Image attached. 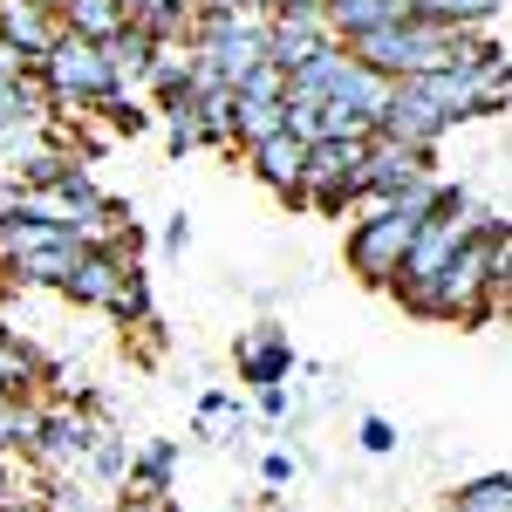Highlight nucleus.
<instances>
[{
    "label": "nucleus",
    "instance_id": "1",
    "mask_svg": "<svg viewBox=\"0 0 512 512\" xmlns=\"http://www.w3.org/2000/svg\"><path fill=\"white\" fill-rule=\"evenodd\" d=\"M472 226H478L472 198L444 185V205H437L431 219L417 226V239H410V253H403V274H396V287H390V294L403 301V308H410V315H417V308H424V301L437 294V280H444V267L458 260V246L472 239Z\"/></svg>",
    "mask_w": 512,
    "mask_h": 512
},
{
    "label": "nucleus",
    "instance_id": "2",
    "mask_svg": "<svg viewBox=\"0 0 512 512\" xmlns=\"http://www.w3.org/2000/svg\"><path fill=\"white\" fill-rule=\"evenodd\" d=\"M41 76H48V96H55V110H62V117L103 110L110 96L130 89V82L117 76V62H110V48H103V41L69 35V28H62V41L41 55Z\"/></svg>",
    "mask_w": 512,
    "mask_h": 512
},
{
    "label": "nucleus",
    "instance_id": "3",
    "mask_svg": "<svg viewBox=\"0 0 512 512\" xmlns=\"http://www.w3.org/2000/svg\"><path fill=\"white\" fill-rule=\"evenodd\" d=\"M417 226H424V219H410L403 205H369V212L349 226V274H362L369 287H396Z\"/></svg>",
    "mask_w": 512,
    "mask_h": 512
},
{
    "label": "nucleus",
    "instance_id": "4",
    "mask_svg": "<svg viewBox=\"0 0 512 512\" xmlns=\"http://www.w3.org/2000/svg\"><path fill=\"white\" fill-rule=\"evenodd\" d=\"M362 164H369V137H315L301 164V205L349 212V198H362Z\"/></svg>",
    "mask_w": 512,
    "mask_h": 512
},
{
    "label": "nucleus",
    "instance_id": "5",
    "mask_svg": "<svg viewBox=\"0 0 512 512\" xmlns=\"http://www.w3.org/2000/svg\"><path fill=\"white\" fill-rule=\"evenodd\" d=\"M321 48H335V28H328V0H287L267 14V62L301 76Z\"/></svg>",
    "mask_w": 512,
    "mask_h": 512
},
{
    "label": "nucleus",
    "instance_id": "6",
    "mask_svg": "<svg viewBox=\"0 0 512 512\" xmlns=\"http://www.w3.org/2000/svg\"><path fill=\"white\" fill-rule=\"evenodd\" d=\"M96 424L103 417H89V410H48V424H41V437H35V451H28V465H35L41 478H69L76 465H89V444H96Z\"/></svg>",
    "mask_w": 512,
    "mask_h": 512
},
{
    "label": "nucleus",
    "instance_id": "7",
    "mask_svg": "<svg viewBox=\"0 0 512 512\" xmlns=\"http://www.w3.org/2000/svg\"><path fill=\"white\" fill-rule=\"evenodd\" d=\"M431 171V151H417V144H403L390 130H376L369 137V164H362V205H390L410 178H424Z\"/></svg>",
    "mask_w": 512,
    "mask_h": 512
},
{
    "label": "nucleus",
    "instance_id": "8",
    "mask_svg": "<svg viewBox=\"0 0 512 512\" xmlns=\"http://www.w3.org/2000/svg\"><path fill=\"white\" fill-rule=\"evenodd\" d=\"M137 274L130 267V253L123 246H82V260H76V274H69V301H82V308H110L117 301V287Z\"/></svg>",
    "mask_w": 512,
    "mask_h": 512
},
{
    "label": "nucleus",
    "instance_id": "9",
    "mask_svg": "<svg viewBox=\"0 0 512 512\" xmlns=\"http://www.w3.org/2000/svg\"><path fill=\"white\" fill-rule=\"evenodd\" d=\"M246 158H253V171H260V185H274L287 205H301V164H308V144H301L294 130H280V137H267V144H253Z\"/></svg>",
    "mask_w": 512,
    "mask_h": 512
},
{
    "label": "nucleus",
    "instance_id": "10",
    "mask_svg": "<svg viewBox=\"0 0 512 512\" xmlns=\"http://www.w3.org/2000/svg\"><path fill=\"white\" fill-rule=\"evenodd\" d=\"M287 369H294V342L280 335L274 321H267V328H253V335L239 342V383L267 390V383H287Z\"/></svg>",
    "mask_w": 512,
    "mask_h": 512
},
{
    "label": "nucleus",
    "instance_id": "11",
    "mask_svg": "<svg viewBox=\"0 0 512 512\" xmlns=\"http://www.w3.org/2000/svg\"><path fill=\"white\" fill-rule=\"evenodd\" d=\"M192 69H198V48L192 35H158V48H151V69H144V89L151 96H178V89H192Z\"/></svg>",
    "mask_w": 512,
    "mask_h": 512
},
{
    "label": "nucleus",
    "instance_id": "12",
    "mask_svg": "<svg viewBox=\"0 0 512 512\" xmlns=\"http://www.w3.org/2000/svg\"><path fill=\"white\" fill-rule=\"evenodd\" d=\"M390 21H410V0H328V28L335 41H355V35H376Z\"/></svg>",
    "mask_w": 512,
    "mask_h": 512
},
{
    "label": "nucleus",
    "instance_id": "13",
    "mask_svg": "<svg viewBox=\"0 0 512 512\" xmlns=\"http://www.w3.org/2000/svg\"><path fill=\"white\" fill-rule=\"evenodd\" d=\"M287 130V96H239L233 103V151H253Z\"/></svg>",
    "mask_w": 512,
    "mask_h": 512
},
{
    "label": "nucleus",
    "instance_id": "14",
    "mask_svg": "<svg viewBox=\"0 0 512 512\" xmlns=\"http://www.w3.org/2000/svg\"><path fill=\"white\" fill-rule=\"evenodd\" d=\"M171 478H178V444H171V437H151V444H137V465H130V485H123V492L171 499Z\"/></svg>",
    "mask_w": 512,
    "mask_h": 512
},
{
    "label": "nucleus",
    "instance_id": "15",
    "mask_svg": "<svg viewBox=\"0 0 512 512\" xmlns=\"http://www.w3.org/2000/svg\"><path fill=\"white\" fill-rule=\"evenodd\" d=\"M35 383H48V362L21 342V328H0V390L7 396H35Z\"/></svg>",
    "mask_w": 512,
    "mask_h": 512
},
{
    "label": "nucleus",
    "instance_id": "16",
    "mask_svg": "<svg viewBox=\"0 0 512 512\" xmlns=\"http://www.w3.org/2000/svg\"><path fill=\"white\" fill-rule=\"evenodd\" d=\"M62 28L82 35V41H117L130 28V7L123 0H69L62 7Z\"/></svg>",
    "mask_w": 512,
    "mask_h": 512
},
{
    "label": "nucleus",
    "instance_id": "17",
    "mask_svg": "<svg viewBox=\"0 0 512 512\" xmlns=\"http://www.w3.org/2000/svg\"><path fill=\"white\" fill-rule=\"evenodd\" d=\"M164 144L185 158V151H198V144H212V130H205V110H198V89H178V96H164Z\"/></svg>",
    "mask_w": 512,
    "mask_h": 512
},
{
    "label": "nucleus",
    "instance_id": "18",
    "mask_svg": "<svg viewBox=\"0 0 512 512\" xmlns=\"http://www.w3.org/2000/svg\"><path fill=\"white\" fill-rule=\"evenodd\" d=\"M130 465H137L130 437H117L110 424H96V444H89V472L103 478V485H130Z\"/></svg>",
    "mask_w": 512,
    "mask_h": 512
},
{
    "label": "nucleus",
    "instance_id": "19",
    "mask_svg": "<svg viewBox=\"0 0 512 512\" xmlns=\"http://www.w3.org/2000/svg\"><path fill=\"white\" fill-rule=\"evenodd\" d=\"M110 48V62H117V76L123 82H144V69H151V48H158V35L144 28V21H130L117 41H103Z\"/></svg>",
    "mask_w": 512,
    "mask_h": 512
},
{
    "label": "nucleus",
    "instance_id": "20",
    "mask_svg": "<svg viewBox=\"0 0 512 512\" xmlns=\"http://www.w3.org/2000/svg\"><path fill=\"white\" fill-rule=\"evenodd\" d=\"M499 7H506V0H410V14H424V21H451V28H485Z\"/></svg>",
    "mask_w": 512,
    "mask_h": 512
},
{
    "label": "nucleus",
    "instance_id": "21",
    "mask_svg": "<svg viewBox=\"0 0 512 512\" xmlns=\"http://www.w3.org/2000/svg\"><path fill=\"white\" fill-rule=\"evenodd\" d=\"M451 512H512V472H492V478H472L451 492Z\"/></svg>",
    "mask_w": 512,
    "mask_h": 512
},
{
    "label": "nucleus",
    "instance_id": "22",
    "mask_svg": "<svg viewBox=\"0 0 512 512\" xmlns=\"http://www.w3.org/2000/svg\"><path fill=\"white\" fill-rule=\"evenodd\" d=\"M103 315L123 321V328H151V280H144V274H130V280L117 287V301H110Z\"/></svg>",
    "mask_w": 512,
    "mask_h": 512
},
{
    "label": "nucleus",
    "instance_id": "23",
    "mask_svg": "<svg viewBox=\"0 0 512 512\" xmlns=\"http://www.w3.org/2000/svg\"><path fill=\"white\" fill-rule=\"evenodd\" d=\"M239 96H287V69H274V62H260L253 76L239 82Z\"/></svg>",
    "mask_w": 512,
    "mask_h": 512
},
{
    "label": "nucleus",
    "instance_id": "24",
    "mask_svg": "<svg viewBox=\"0 0 512 512\" xmlns=\"http://www.w3.org/2000/svg\"><path fill=\"white\" fill-rule=\"evenodd\" d=\"M355 444L383 458V451H396V424H390V417H362V431H355Z\"/></svg>",
    "mask_w": 512,
    "mask_h": 512
},
{
    "label": "nucleus",
    "instance_id": "25",
    "mask_svg": "<svg viewBox=\"0 0 512 512\" xmlns=\"http://www.w3.org/2000/svg\"><path fill=\"white\" fill-rule=\"evenodd\" d=\"M28 69H35V62H28V55H21L14 41L0 35V82H21V76H28Z\"/></svg>",
    "mask_w": 512,
    "mask_h": 512
},
{
    "label": "nucleus",
    "instance_id": "26",
    "mask_svg": "<svg viewBox=\"0 0 512 512\" xmlns=\"http://www.w3.org/2000/svg\"><path fill=\"white\" fill-rule=\"evenodd\" d=\"M164 246H171V253H185V246H192V219H185V212L164 226Z\"/></svg>",
    "mask_w": 512,
    "mask_h": 512
},
{
    "label": "nucleus",
    "instance_id": "27",
    "mask_svg": "<svg viewBox=\"0 0 512 512\" xmlns=\"http://www.w3.org/2000/svg\"><path fill=\"white\" fill-rule=\"evenodd\" d=\"M260 410H267V417H287V383H267V390H260Z\"/></svg>",
    "mask_w": 512,
    "mask_h": 512
},
{
    "label": "nucleus",
    "instance_id": "28",
    "mask_svg": "<svg viewBox=\"0 0 512 512\" xmlns=\"http://www.w3.org/2000/svg\"><path fill=\"white\" fill-rule=\"evenodd\" d=\"M260 472H267V485H287V478H294V458H287V451H274Z\"/></svg>",
    "mask_w": 512,
    "mask_h": 512
},
{
    "label": "nucleus",
    "instance_id": "29",
    "mask_svg": "<svg viewBox=\"0 0 512 512\" xmlns=\"http://www.w3.org/2000/svg\"><path fill=\"white\" fill-rule=\"evenodd\" d=\"M123 7H130V21H151L158 7H171V0H123Z\"/></svg>",
    "mask_w": 512,
    "mask_h": 512
},
{
    "label": "nucleus",
    "instance_id": "30",
    "mask_svg": "<svg viewBox=\"0 0 512 512\" xmlns=\"http://www.w3.org/2000/svg\"><path fill=\"white\" fill-rule=\"evenodd\" d=\"M198 7H253V0H198Z\"/></svg>",
    "mask_w": 512,
    "mask_h": 512
},
{
    "label": "nucleus",
    "instance_id": "31",
    "mask_svg": "<svg viewBox=\"0 0 512 512\" xmlns=\"http://www.w3.org/2000/svg\"><path fill=\"white\" fill-rule=\"evenodd\" d=\"M41 7H55V14H62V7H69V0H41Z\"/></svg>",
    "mask_w": 512,
    "mask_h": 512
}]
</instances>
